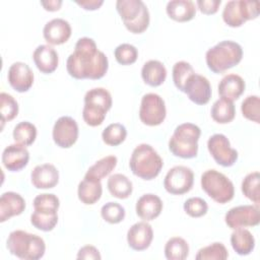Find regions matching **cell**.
Segmentation results:
<instances>
[{
	"mask_svg": "<svg viewBox=\"0 0 260 260\" xmlns=\"http://www.w3.org/2000/svg\"><path fill=\"white\" fill-rule=\"evenodd\" d=\"M108 67L107 56L98 50L95 42L87 37L76 42L74 52L66 62L68 73L76 79H100L107 73Z\"/></svg>",
	"mask_w": 260,
	"mask_h": 260,
	"instance_id": "cell-1",
	"label": "cell"
},
{
	"mask_svg": "<svg viewBox=\"0 0 260 260\" xmlns=\"http://www.w3.org/2000/svg\"><path fill=\"white\" fill-rule=\"evenodd\" d=\"M6 247L12 255L23 260L41 259L46 251L45 241L41 237L21 230L9 234Z\"/></svg>",
	"mask_w": 260,
	"mask_h": 260,
	"instance_id": "cell-2",
	"label": "cell"
},
{
	"mask_svg": "<svg viewBox=\"0 0 260 260\" xmlns=\"http://www.w3.org/2000/svg\"><path fill=\"white\" fill-rule=\"evenodd\" d=\"M162 166V158L151 145L146 143H141L134 148L129 161L132 173L143 180H152L157 177Z\"/></svg>",
	"mask_w": 260,
	"mask_h": 260,
	"instance_id": "cell-3",
	"label": "cell"
},
{
	"mask_svg": "<svg viewBox=\"0 0 260 260\" xmlns=\"http://www.w3.org/2000/svg\"><path fill=\"white\" fill-rule=\"evenodd\" d=\"M243 57L241 45L234 41H222L210 48L205 55L207 67L214 73H222L238 65Z\"/></svg>",
	"mask_w": 260,
	"mask_h": 260,
	"instance_id": "cell-4",
	"label": "cell"
},
{
	"mask_svg": "<svg viewBox=\"0 0 260 260\" xmlns=\"http://www.w3.org/2000/svg\"><path fill=\"white\" fill-rule=\"evenodd\" d=\"M200 128L192 123H183L176 127L169 140L170 151L182 158H192L198 152Z\"/></svg>",
	"mask_w": 260,
	"mask_h": 260,
	"instance_id": "cell-5",
	"label": "cell"
},
{
	"mask_svg": "<svg viewBox=\"0 0 260 260\" xmlns=\"http://www.w3.org/2000/svg\"><path fill=\"white\" fill-rule=\"evenodd\" d=\"M112 107V95L104 87H95L86 91L84 95V107L82 117L84 122L95 127L101 125Z\"/></svg>",
	"mask_w": 260,
	"mask_h": 260,
	"instance_id": "cell-6",
	"label": "cell"
},
{
	"mask_svg": "<svg viewBox=\"0 0 260 260\" xmlns=\"http://www.w3.org/2000/svg\"><path fill=\"white\" fill-rule=\"evenodd\" d=\"M116 8L129 31L141 34L148 27L149 11L141 0H118Z\"/></svg>",
	"mask_w": 260,
	"mask_h": 260,
	"instance_id": "cell-7",
	"label": "cell"
},
{
	"mask_svg": "<svg viewBox=\"0 0 260 260\" xmlns=\"http://www.w3.org/2000/svg\"><path fill=\"white\" fill-rule=\"evenodd\" d=\"M201 187L211 199L220 204L231 201L235 195L233 182L216 170H207L202 174Z\"/></svg>",
	"mask_w": 260,
	"mask_h": 260,
	"instance_id": "cell-8",
	"label": "cell"
},
{
	"mask_svg": "<svg viewBox=\"0 0 260 260\" xmlns=\"http://www.w3.org/2000/svg\"><path fill=\"white\" fill-rule=\"evenodd\" d=\"M259 13V2L250 0H231L222 10L223 21L232 27H239L245 21L254 19Z\"/></svg>",
	"mask_w": 260,
	"mask_h": 260,
	"instance_id": "cell-9",
	"label": "cell"
},
{
	"mask_svg": "<svg viewBox=\"0 0 260 260\" xmlns=\"http://www.w3.org/2000/svg\"><path fill=\"white\" fill-rule=\"evenodd\" d=\"M167 110L165 101L156 93H146L142 96L139 109V118L147 126H157L166 119Z\"/></svg>",
	"mask_w": 260,
	"mask_h": 260,
	"instance_id": "cell-10",
	"label": "cell"
},
{
	"mask_svg": "<svg viewBox=\"0 0 260 260\" xmlns=\"http://www.w3.org/2000/svg\"><path fill=\"white\" fill-rule=\"evenodd\" d=\"M193 183V171L185 166H176L167 173L164 180V187L171 194L182 195L192 189Z\"/></svg>",
	"mask_w": 260,
	"mask_h": 260,
	"instance_id": "cell-11",
	"label": "cell"
},
{
	"mask_svg": "<svg viewBox=\"0 0 260 260\" xmlns=\"http://www.w3.org/2000/svg\"><path fill=\"white\" fill-rule=\"evenodd\" d=\"M207 148L213 159L222 167H232L238 159V151L231 146L225 135L217 133L209 137Z\"/></svg>",
	"mask_w": 260,
	"mask_h": 260,
	"instance_id": "cell-12",
	"label": "cell"
},
{
	"mask_svg": "<svg viewBox=\"0 0 260 260\" xmlns=\"http://www.w3.org/2000/svg\"><path fill=\"white\" fill-rule=\"evenodd\" d=\"M224 221L230 229L255 226L260 222L258 205H240L231 208L224 216Z\"/></svg>",
	"mask_w": 260,
	"mask_h": 260,
	"instance_id": "cell-13",
	"label": "cell"
},
{
	"mask_svg": "<svg viewBox=\"0 0 260 260\" xmlns=\"http://www.w3.org/2000/svg\"><path fill=\"white\" fill-rule=\"evenodd\" d=\"M52 134L54 142L58 146L69 148L78 138V125L76 121L69 116L60 117L54 124Z\"/></svg>",
	"mask_w": 260,
	"mask_h": 260,
	"instance_id": "cell-14",
	"label": "cell"
},
{
	"mask_svg": "<svg viewBox=\"0 0 260 260\" xmlns=\"http://www.w3.org/2000/svg\"><path fill=\"white\" fill-rule=\"evenodd\" d=\"M183 92H185L193 103L205 105L211 98V86L205 76L194 73L186 81Z\"/></svg>",
	"mask_w": 260,
	"mask_h": 260,
	"instance_id": "cell-15",
	"label": "cell"
},
{
	"mask_svg": "<svg viewBox=\"0 0 260 260\" xmlns=\"http://www.w3.org/2000/svg\"><path fill=\"white\" fill-rule=\"evenodd\" d=\"M7 78L14 90L24 92L27 91L34 83V72L27 64L23 62H14L8 69Z\"/></svg>",
	"mask_w": 260,
	"mask_h": 260,
	"instance_id": "cell-16",
	"label": "cell"
},
{
	"mask_svg": "<svg viewBox=\"0 0 260 260\" xmlns=\"http://www.w3.org/2000/svg\"><path fill=\"white\" fill-rule=\"evenodd\" d=\"M153 239V231L146 221L134 223L127 232V242L131 249L135 251H143L147 249Z\"/></svg>",
	"mask_w": 260,
	"mask_h": 260,
	"instance_id": "cell-17",
	"label": "cell"
},
{
	"mask_svg": "<svg viewBox=\"0 0 260 260\" xmlns=\"http://www.w3.org/2000/svg\"><path fill=\"white\" fill-rule=\"evenodd\" d=\"M29 152L25 146L14 143L10 144L2 152V164L10 172H17L26 167Z\"/></svg>",
	"mask_w": 260,
	"mask_h": 260,
	"instance_id": "cell-18",
	"label": "cell"
},
{
	"mask_svg": "<svg viewBox=\"0 0 260 260\" xmlns=\"http://www.w3.org/2000/svg\"><path fill=\"white\" fill-rule=\"evenodd\" d=\"M43 35L51 45L64 44L71 36L70 23L63 18H54L45 24Z\"/></svg>",
	"mask_w": 260,
	"mask_h": 260,
	"instance_id": "cell-19",
	"label": "cell"
},
{
	"mask_svg": "<svg viewBox=\"0 0 260 260\" xmlns=\"http://www.w3.org/2000/svg\"><path fill=\"white\" fill-rule=\"evenodd\" d=\"M30 179L37 189H51L59 182V172L51 164L39 165L31 171Z\"/></svg>",
	"mask_w": 260,
	"mask_h": 260,
	"instance_id": "cell-20",
	"label": "cell"
},
{
	"mask_svg": "<svg viewBox=\"0 0 260 260\" xmlns=\"http://www.w3.org/2000/svg\"><path fill=\"white\" fill-rule=\"evenodd\" d=\"M25 209V201L18 193L9 191L0 197V221L4 222L14 215L21 214Z\"/></svg>",
	"mask_w": 260,
	"mask_h": 260,
	"instance_id": "cell-21",
	"label": "cell"
},
{
	"mask_svg": "<svg viewBox=\"0 0 260 260\" xmlns=\"http://www.w3.org/2000/svg\"><path fill=\"white\" fill-rule=\"evenodd\" d=\"M32 59L38 69L45 74L54 72L59 63V57L55 49L49 45H40L32 54Z\"/></svg>",
	"mask_w": 260,
	"mask_h": 260,
	"instance_id": "cell-22",
	"label": "cell"
},
{
	"mask_svg": "<svg viewBox=\"0 0 260 260\" xmlns=\"http://www.w3.org/2000/svg\"><path fill=\"white\" fill-rule=\"evenodd\" d=\"M136 213L144 220H153L162 210L161 199L154 194L148 193L142 195L136 202Z\"/></svg>",
	"mask_w": 260,
	"mask_h": 260,
	"instance_id": "cell-23",
	"label": "cell"
},
{
	"mask_svg": "<svg viewBox=\"0 0 260 260\" xmlns=\"http://www.w3.org/2000/svg\"><path fill=\"white\" fill-rule=\"evenodd\" d=\"M246 87L244 79L238 74H228L218 83V93L231 102L238 100Z\"/></svg>",
	"mask_w": 260,
	"mask_h": 260,
	"instance_id": "cell-24",
	"label": "cell"
},
{
	"mask_svg": "<svg viewBox=\"0 0 260 260\" xmlns=\"http://www.w3.org/2000/svg\"><path fill=\"white\" fill-rule=\"evenodd\" d=\"M168 15L180 22L191 20L196 14L195 4L191 0H172L167 4Z\"/></svg>",
	"mask_w": 260,
	"mask_h": 260,
	"instance_id": "cell-25",
	"label": "cell"
},
{
	"mask_svg": "<svg viewBox=\"0 0 260 260\" xmlns=\"http://www.w3.org/2000/svg\"><path fill=\"white\" fill-rule=\"evenodd\" d=\"M141 76L146 84L150 86H158L166 80L167 69L160 61L149 60L142 66Z\"/></svg>",
	"mask_w": 260,
	"mask_h": 260,
	"instance_id": "cell-26",
	"label": "cell"
},
{
	"mask_svg": "<svg viewBox=\"0 0 260 260\" xmlns=\"http://www.w3.org/2000/svg\"><path fill=\"white\" fill-rule=\"evenodd\" d=\"M231 244L239 255H249L255 248V239L251 232L246 229H236L231 235Z\"/></svg>",
	"mask_w": 260,
	"mask_h": 260,
	"instance_id": "cell-27",
	"label": "cell"
},
{
	"mask_svg": "<svg viewBox=\"0 0 260 260\" xmlns=\"http://www.w3.org/2000/svg\"><path fill=\"white\" fill-rule=\"evenodd\" d=\"M103 193L101 181H93L84 178L79 184L77 189L78 199L86 204L91 205L100 200Z\"/></svg>",
	"mask_w": 260,
	"mask_h": 260,
	"instance_id": "cell-28",
	"label": "cell"
},
{
	"mask_svg": "<svg viewBox=\"0 0 260 260\" xmlns=\"http://www.w3.org/2000/svg\"><path fill=\"white\" fill-rule=\"evenodd\" d=\"M108 190L112 196L119 199H126L132 193V182L123 174H114L107 182Z\"/></svg>",
	"mask_w": 260,
	"mask_h": 260,
	"instance_id": "cell-29",
	"label": "cell"
},
{
	"mask_svg": "<svg viewBox=\"0 0 260 260\" xmlns=\"http://www.w3.org/2000/svg\"><path fill=\"white\" fill-rule=\"evenodd\" d=\"M117 166V157L115 155H108L100 160L95 161L94 165L89 167L84 178L93 181H101L103 178L108 176Z\"/></svg>",
	"mask_w": 260,
	"mask_h": 260,
	"instance_id": "cell-30",
	"label": "cell"
},
{
	"mask_svg": "<svg viewBox=\"0 0 260 260\" xmlns=\"http://www.w3.org/2000/svg\"><path fill=\"white\" fill-rule=\"evenodd\" d=\"M210 113L212 119L215 122L219 124H226L234 120L236 115V109L233 102L220 98L212 105Z\"/></svg>",
	"mask_w": 260,
	"mask_h": 260,
	"instance_id": "cell-31",
	"label": "cell"
},
{
	"mask_svg": "<svg viewBox=\"0 0 260 260\" xmlns=\"http://www.w3.org/2000/svg\"><path fill=\"white\" fill-rule=\"evenodd\" d=\"M31 224L43 232L52 231L58 222L57 211H49L43 209H35L30 215Z\"/></svg>",
	"mask_w": 260,
	"mask_h": 260,
	"instance_id": "cell-32",
	"label": "cell"
},
{
	"mask_svg": "<svg viewBox=\"0 0 260 260\" xmlns=\"http://www.w3.org/2000/svg\"><path fill=\"white\" fill-rule=\"evenodd\" d=\"M189 245L180 237L171 238L165 246V256L169 260H184L188 257Z\"/></svg>",
	"mask_w": 260,
	"mask_h": 260,
	"instance_id": "cell-33",
	"label": "cell"
},
{
	"mask_svg": "<svg viewBox=\"0 0 260 260\" xmlns=\"http://www.w3.org/2000/svg\"><path fill=\"white\" fill-rule=\"evenodd\" d=\"M13 139L16 143L23 146H27L34 143L37 137L36 126L27 121H22L18 123L13 129Z\"/></svg>",
	"mask_w": 260,
	"mask_h": 260,
	"instance_id": "cell-34",
	"label": "cell"
},
{
	"mask_svg": "<svg viewBox=\"0 0 260 260\" xmlns=\"http://www.w3.org/2000/svg\"><path fill=\"white\" fill-rule=\"evenodd\" d=\"M242 192L243 194L259 205L260 203V175L258 172L248 174L242 181Z\"/></svg>",
	"mask_w": 260,
	"mask_h": 260,
	"instance_id": "cell-35",
	"label": "cell"
},
{
	"mask_svg": "<svg viewBox=\"0 0 260 260\" xmlns=\"http://www.w3.org/2000/svg\"><path fill=\"white\" fill-rule=\"evenodd\" d=\"M127 136V130L124 125L120 123H112L107 126L103 133L102 138L103 141L111 146H117L121 144Z\"/></svg>",
	"mask_w": 260,
	"mask_h": 260,
	"instance_id": "cell-36",
	"label": "cell"
},
{
	"mask_svg": "<svg viewBox=\"0 0 260 260\" xmlns=\"http://www.w3.org/2000/svg\"><path fill=\"white\" fill-rule=\"evenodd\" d=\"M228 257L229 252L223 244L218 242L201 248L195 256L197 260H225Z\"/></svg>",
	"mask_w": 260,
	"mask_h": 260,
	"instance_id": "cell-37",
	"label": "cell"
},
{
	"mask_svg": "<svg viewBox=\"0 0 260 260\" xmlns=\"http://www.w3.org/2000/svg\"><path fill=\"white\" fill-rule=\"evenodd\" d=\"M193 67L186 61H179L176 62L173 66V81L176 87L183 91L184 86L188 78L194 74Z\"/></svg>",
	"mask_w": 260,
	"mask_h": 260,
	"instance_id": "cell-38",
	"label": "cell"
},
{
	"mask_svg": "<svg viewBox=\"0 0 260 260\" xmlns=\"http://www.w3.org/2000/svg\"><path fill=\"white\" fill-rule=\"evenodd\" d=\"M0 114L1 122L11 121L18 114V104L14 98L6 92L0 93Z\"/></svg>",
	"mask_w": 260,
	"mask_h": 260,
	"instance_id": "cell-39",
	"label": "cell"
},
{
	"mask_svg": "<svg viewBox=\"0 0 260 260\" xmlns=\"http://www.w3.org/2000/svg\"><path fill=\"white\" fill-rule=\"evenodd\" d=\"M243 116L255 123L260 122V99L258 95L247 96L241 105Z\"/></svg>",
	"mask_w": 260,
	"mask_h": 260,
	"instance_id": "cell-40",
	"label": "cell"
},
{
	"mask_svg": "<svg viewBox=\"0 0 260 260\" xmlns=\"http://www.w3.org/2000/svg\"><path fill=\"white\" fill-rule=\"evenodd\" d=\"M102 217L109 223L115 224L125 218V209L117 202H108L101 209Z\"/></svg>",
	"mask_w": 260,
	"mask_h": 260,
	"instance_id": "cell-41",
	"label": "cell"
},
{
	"mask_svg": "<svg viewBox=\"0 0 260 260\" xmlns=\"http://www.w3.org/2000/svg\"><path fill=\"white\" fill-rule=\"evenodd\" d=\"M115 58L118 63L122 65L133 64L138 57L137 49L130 44H121L115 49Z\"/></svg>",
	"mask_w": 260,
	"mask_h": 260,
	"instance_id": "cell-42",
	"label": "cell"
},
{
	"mask_svg": "<svg viewBox=\"0 0 260 260\" xmlns=\"http://www.w3.org/2000/svg\"><path fill=\"white\" fill-rule=\"evenodd\" d=\"M184 210L191 217H200L206 214L208 205L206 201L200 197H191L185 201Z\"/></svg>",
	"mask_w": 260,
	"mask_h": 260,
	"instance_id": "cell-43",
	"label": "cell"
},
{
	"mask_svg": "<svg viewBox=\"0 0 260 260\" xmlns=\"http://www.w3.org/2000/svg\"><path fill=\"white\" fill-rule=\"evenodd\" d=\"M60 202L56 195L52 193H43L34 199V208L49 211H58Z\"/></svg>",
	"mask_w": 260,
	"mask_h": 260,
	"instance_id": "cell-44",
	"label": "cell"
},
{
	"mask_svg": "<svg viewBox=\"0 0 260 260\" xmlns=\"http://www.w3.org/2000/svg\"><path fill=\"white\" fill-rule=\"evenodd\" d=\"M220 0H198L196 4L199 10L204 14H213L218 10L220 5Z\"/></svg>",
	"mask_w": 260,
	"mask_h": 260,
	"instance_id": "cell-45",
	"label": "cell"
},
{
	"mask_svg": "<svg viewBox=\"0 0 260 260\" xmlns=\"http://www.w3.org/2000/svg\"><path fill=\"white\" fill-rule=\"evenodd\" d=\"M101 254L99 252V250L91 246V245H87L84 246L82 248L79 249L78 253H77V259H101Z\"/></svg>",
	"mask_w": 260,
	"mask_h": 260,
	"instance_id": "cell-46",
	"label": "cell"
},
{
	"mask_svg": "<svg viewBox=\"0 0 260 260\" xmlns=\"http://www.w3.org/2000/svg\"><path fill=\"white\" fill-rule=\"evenodd\" d=\"M75 2L85 10L99 9L104 3L103 0H81V1H75Z\"/></svg>",
	"mask_w": 260,
	"mask_h": 260,
	"instance_id": "cell-47",
	"label": "cell"
},
{
	"mask_svg": "<svg viewBox=\"0 0 260 260\" xmlns=\"http://www.w3.org/2000/svg\"><path fill=\"white\" fill-rule=\"evenodd\" d=\"M41 4L44 6L46 10L49 11H56L60 9V6L62 5L61 0H49V1H41Z\"/></svg>",
	"mask_w": 260,
	"mask_h": 260,
	"instance_id": "cell-48",
	"label": "cell"
}]
</instances>
